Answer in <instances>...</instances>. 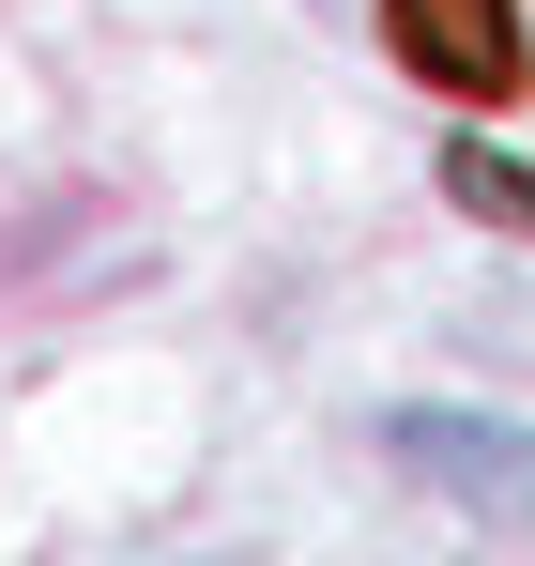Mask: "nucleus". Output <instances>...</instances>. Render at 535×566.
I'll return each instance as SVG.
<instances>
[{
	"label": "nucleus",
	"mask_w": 535,
	"mask_h": 566,
	"mask_svg": "<svg viewBox=\"0 0 535 566\" xmlns=\"http://www.w3.org/2000/svg\"><path fill=\"white\" fill-rule=\"evenodd\" d=\"M459 199L505 214V230H535V185H521V169H490V154H459Z\"/></svg>",
	"instance_id": "nucleus-3"
},
{
	"label": "nucleus",
	"mask_w": 535,
	"mask_h": 566,
	"mask_svg": "<svg viewBox=\"0 0 535 566\" xmlns=\"http://www.w3.org/2000/svg\"><path fill=\"white\" fill-rule=\"evenodd\" d=\"M382 444H398V474H429L474 521H535V429H505V413H398Z\"/></svg>",
	"instance_id": "nucleus-1"
},
{
	"label": "nucleus",
	"mask_w": 535,
	"mask_h": 566,
	"mask_svg": "<svg viewBox=\"0 0 535 566\" xmlns=\"http://www.w3.org/2000/svg\"><path fill=\"white\" fill-rule=\"evenodd\" d=\"M398 15V62L444 77L459 107H505L521 93V0H382Z\"/></svg>",
	"instance_id": "nucleus-2"
}]
</instances>
